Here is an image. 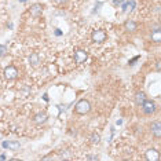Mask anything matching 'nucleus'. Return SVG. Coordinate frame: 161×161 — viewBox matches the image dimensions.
<instances>
[{
	"label": "nucleus",
	"mask_w": 161,
	"mask_h": 161,
	"mask_svg": "<svg viewBox=\"0 0 161 161\" xmlns=\"http://www.w3.org/2000/svg\"><path fill=\"white\" fill-rule=\"evenodd\" d=\"M7 54V48H6V45H3V44H0V57L3 58L4 55Z\"/></svg>",
	"instance_id": "nucleus-17"
},
{
	"label": "nucleus",
	"mask_w": 161,
	"mask_h": 161,
	"mask_svg": "<svg viewBox=\"0 0 161 161\" xmlns=\"http://www.w3.org/2000/svg\"><path fill=\"white\" fill-rule=\"evenodd\" d=\"M134 7H135V2L134 0H131V2H128V3H125L124 6H122V11H127L129 8V11L134 10Z\"/></svg>",
	"instance_id": "nucleus-15"
},
{
	"label": "nucleus",
	"mask_w": 161,
	"mask_h": 161,
	"mask_svg": "<svg viewBox=\"0 0 161 161\" xmlns=\"http://www.w3.org/2000/svg\"><path fill=\"white\" fill-rule=\"evenodd\" d=\"M29 13H30V15L32 17H40L42 15V13H43V6L42 4H39V3L32 4L30 8H29Z\"/></svg>",
	"instance_id": "nucleus-6"
},
{
	"label": "nucleus",
	"mask_w": 161,
	"mask_h": 161,
	"mask_svg": "<svg viewBox=\"0 0 161 161\" xmlns=\"http://www.w3.org/2000/svg\"><path fill=\"white\" fill-rule=\"evenodd\" d=\"M158 158H160V154L156 149H149L146 151V160L147 161H157Z\"/></svg>",
	"instance_id": "nucleus-8"
},
{
	"label": "nucleus",
	"mask_w": 161,
	"mask_h": 161,
	"mask_svg": "<svg viewBox=\"0 0 161 161\" xmlns=\"http://www.w3.org/2000/svg\"><path fill=\"white\" fill-rule=\"evenodd\" d=\"M90 110H91V103L85 99L79 101L76 103V106H74V112L77 113V114H87Z\"/></svg>",
	"instance_id": "nucleus-1"
},
{
	"label": "nucleus",
	"mask_w": 161,
	"mask_h": 161,
	"mask_svg": "<svg viewBox=\"0 0 161 161\" xmlns=\"http://www.w3.org/2000/svg\"><path fill=\"white\" fill-rule=\"evenodd\" d=\"M55 2H57V3H66L68 0H55Z\"/></svg>",
	"instance_id": "nucleus-20"
},
{
	"label": "nucleus",
	"mask_w": 161,
	"mask_h": 161,
	"mask_svg": "<svg viewBox=\"0 0 161 161\" xmlns=\"http://www.w3.org/2000/svg\"><path fill=\"white\" fill-rule=\"evenodd\" d=\"M150 129H151V132H153V135H154L157 139L161 138V124H160V121H153L151 122Z\"/></svg>",
	"instance_id": "nucleus-7"
},
{
	"label": "nucleus",
	"mask_w": 161,
	"mask_h": 161,
	"mask_svg": "<svg viewBox=\"0 0 161 161\" xmlns=\"http://www.w3.org/2000/svg\"><path fill=\"white\" fill-rule=\"evenodd\" d=\"M106 37H107L106 32H105V30H102V29L94 30L92 35H91L92 42L94 43H99V44H101V43H103V42H106Z\"/></svg>",
	"instance_id": "nucleus-2"
},
{
	"label": "nucleus",
	"mask_w": 161,
	"mask_h": 161,
	"mask_svg": "<svg viewBox=\"0 0 161 161\" xmlns=\"http://www.w3.org/2000/svg\"><path fill=\"white\" fill-rule=\"evenodd\" d=\"M151 40H153V42H156V43H160L161 42V30L158 29H156V30H153V32H151Z\"/></svg>",
	"instance_id": "nucleus-14"
},
{
	"label": "nucleus",
	"mask_w": 161,
	"mask_h": 161,
	"mask_svg": "<svg viewBox=\"0 0 161 161\" xmlns=\"http://www.w3.org/2000/svg\"><path fill=\"white\" fill-rule=\"evenodd\" d=\"M3 146H4V147H8V149H11V150H18V149L21 147L20 142H17V141H11V142H3Z\"/></svg>",
	"instance_id": "nucleus-12"
},
{
	"label": "nucleus",
	"mask_w": 161,
	"mask_h": 161,
	"mask_svg": "<svg viewBox=\"0 0 161 161\" xmlns=\"http://www.w3.org/2000/svg\"><path fill=\"white\" fill-rule=\"evenodd\" d=\"M87 158H88V160H97V158H98V157H94V156H88V157H87Z\"/></svg>",
	"instance_id": "nucleus-19"
},
{
	"label": "nucleus",
	"mask_w": 161,
	"mask_h": 161,
	"mask_svg": "<svg viewBox=\"0 0 161 161\" xmlns=\"http://www.w3.org/2000/svg\"><path fill=\"white\" fill-rule=\"evenodd\" d=\"M160 69H161V62L157 61V62H156V70L160 72Z\"/></svg>",
	"instance_id": "nucleus-18"
},
{
	"label": "nucleus",
	"mask_w": 161,
	"mask_h": 161,
	"mask_svg": "<svg viewBox=\"0 0 161 161\" xmlns=\"http://www.w3.org/2000/svg\"><path fill=\"white\" fill-rule=\"evenodd\" d=\"M55 35H57V36H61V30L57 29V30H55Z\"/></svg>",
	"instance_id": "nucleus-21"
},
{
	"label": "nucleus",
	"mask_w": 161,
	"mask_h": 161,
	"mask_svg": "<svg viewBox=\"0 0 161 161\" xmlns=\"http://www.w3.org/2000/svg\"><path fill=\"white\" fill-rule=\"evenodd\" d=\"M29 62H30V65H32L33 68H37V66H39V63H40V57H39V54H37V52H33V54H30Z\"/></svg>",
	"instance_id": "nucleus-11"
},
{
	"label": "nucleus",
	"mask_w": 161,
	"mask_h": 161,
	"mask_svg": "<svg viewBox=\"0 0 161 161\" xmlns=\"http://www.w3.org/2000/svg\"><path fill=\"white\" fill-rule=\"evenodd\" d=\"M91 142H92L94 145L99 143V142H101V136L98 135V134H92V135H91Z\"/></svg>",
	"instance_id": "nucleus-16"
},
{
	"label": "nucleus",
	"mask_w": 161,
	"mask_h": 161,
	"mask_svg": "<svg viewBox=\"0 0 161 161\" xmlns=\"http://www.w3.org/2000/svg\"><path fill=\"white\" fill-rule=\"evenodd\" d=\"M47 120H48V116L45 113H37L33 117V122L35 124H44V122H47Z\"/></svg>",
	"instance_id": "nucleus-9"
},
{
	"label": "nucleus",
	"mask_w": 161,
	"mask_h": 161,
	"mask_svg": "<svg viewBox=\"0 0 161 161\" xmlns=\"http://www.w3.org/2000/svg\"><path fill=\"white\" fill-rule=\"evenodd\" d=\"M20 2H21V3H25V2H26V0H20Z\"/></svg>",
	"instance_id": "nucleus-22"
},
{
	"label": "nucleus",
	"mask_w": 161,
	"mask_h": 161,
	"mask_svg": "<svg viewBox=\"0 0 161 161\" xmlns=\"http://www.w3.org/2000/svg\"><path fill=\"white\" fill-rule=\"evenodd\" d=\"M124 28H125L127 32H135V30L138 29V25H136L135 21L128 20V21H125V23H124Z\"/></svg>",
	"instance_id": "nucleus-10"
},
{
	"label": "nucleus",
	"mask_w": 161,
	"mask_h": 161,
	"mask_svg": "<svg viewBox=\"0 0 161 161\" xmlns=\"http://www.w3.org/2000/svg\"><path fill=\"white\" fill-rule=\"evenodd\" d=\"M17 76H18V70H17L15 66L10 65V66H7V68L4 69V77H6V80L11 81V80H14V79H17Z\"/></svg>",
	"instance_id": "nucleus-3"
},
{
	"label": "nucleus",
	"mask_w": 161,
	"mask_h": 161,
	"mask_svg": "<svg viewBox=\"0 0 161 161\" xmlns=\"http://www.w3.org/2000/svg\"><path fill=\"white\" fill-rule=\"evenodd\" d=\"M141 106L143 109V112H145V114H151V113L156 112V103L150 99H145V102L142 103Z\"/></svg>",
	"instance_id": "nucleus-4"
},
{
	"label": "nucleus",
	"mask_w": 161,
	"mask_h": 161,
	"mask_svg": "<svg viewBox=\"0 0 161 161\" xmlns=\"http://www.w3.org/2000/svg\"><path fill=\"white\" fill-rule=\"evenodd\" d=\"M88 58V54L87 51H84V50H76L74 51V62L76 63H83L85 62Z\"/></svg>",
	"instance_id": "nucleus-5"
},
{
	"label": "nucleus",
	"mask_w": 161,
	"mask_h": 161,
	"mask_svg": "<svg viewBox=\"0 0 161 161\" xmlns=\"http://www.w3.org/2000/svg\"><path fill=\"white\" fill-rule=\"evenodd\" d=\"M145 99H146V94L145 92L139 91V92L135 94V103H136V105H139V106H141L142 103L145 102Z\"/></svg>",
	"instance_id": "nucleus-13"
}]
</instances>
